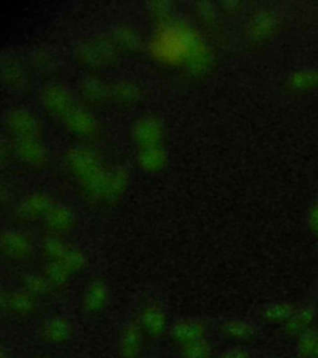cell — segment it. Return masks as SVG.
<instances>
[{
	"label": "cell",
	"instance_id": "cell-1",
	"mask_svg": "<svg viewBox=\"0 0 318 358\" xmlns=\"http://www.w3.org/2000/svg\"><path fill=\"white\" fill-rule=\"evenodd\" d=\"M73 335L75 327L73 321L62 315H56L45 320L40 324L38 332L40 341L46 346L51 347L66 346L73 340Z\"/></svg>",
	"mask_w": 318,
	"mask_h": 358
},
{
	"label": "cell",
	"instance_id": "cell-2",
	"mask_svg": "<svg viewBox=\"0 0 318 358\" xmlns=\"http://www.w3.org/2000/svg\"><path fill=\"white\" fill-rule=\"evenodd\" d=\"M207 324L199 319H180L169 329L171 340L178 347L207 338Z\"/></svg>",
	"mask_w": 318,
	"mask_h": 358
},
{
	"label": "cell",
	"instance_id": "cell-3",
	"mask_svg": "<svg viewBox=\"0 0 318 358\" xmlns=\"http://www.w3.org/2000/svg\"><path fill=\"white\" fill-rule=\"evenodd\" d=\"M145 345V334L136 321H129L123 326L120 340L118 353L121 358H140Z\"/></svg>",
	"mask_w": 318,
	"mask_h": 358
},
{
	"label": "cell",
	"instance_id": "cell-4",
	"mask_svg": "<svg viewBox=\"0 0 318 358\" xmlns=\"http://www.w3.org/2000/svg\"><path fill=\"white\" fill-rule=\"evenodd\" d=\"M137 322L145 337H150L152 340H158L168 330L167 313L157 305H148L142 308Z\"/></svg>",
	"mask_w": 318,
	"mask_h": 358
},
{
	"label": "cell",
	"instance_id": "cell-5",
	"mask_svg": "<svg viewBox=\"0 0 318 358\" xmlns=\"http://www.w3.org/2000/svg\"><path fill=\"white\" fill-rule=\"evenodd\" d=\"M316 319H317V308L313 305L301 306L296 308V311L291 316L290 320L284 324V332L290 338H297L306 331L313 329Z\"/></svg>",
	"mask_w": 318,
	"mask_h": 358
},
{
	"label": "cell",
	"instance_id": "cell-6",
	"mask_svg": "<svg viewBox=\"0 0 318 358\" xmlns=\"http://www.w3.org/2000/svg\"><path fill=\"white\" fill-rule=\"evenodd\" d=\"M9 301V315L13 319L30 320L39 313V303L36 297L31 294L17 292L11 296H8Z\"/></svg>",
	"mask_w": 318,
	"mask_h": 358
},
{
	"label": "cell",
	"instance_id": "cell-7",
	"mask_svg": "<svg viewBox=\"0 0 318 358\" xmlns=\"http://www.w3.org/2000/svg\"><path fill=\"white\" fill-rule=\"evenodd\" d=\"M279 19L274 11L263 9L259 10L250 17L247 24V33L252 39L261 40L270 36L277 28Z\"/></svg>",
	"mask_w": 318,
	"mask_h": 358
},
{
	"label": "cell",
	"instance_id": "cell-8",
	"mask_svg": "<svg viewBox=\"0 0 318 358\" xmlns=\"http://www.w3.org/2000/svg\"><path fill=\"white\" fill-rule=\"evenodd\" d=\"M219 331L225 338L231 341H250L257 335L255 324L240 319L225 320L219 326Z\"/></svg>",
	"mask_w": 318,
	"mask_h": 358
},
{
	"label": "cell",
	"instance_id": "cell-9",
	"mask_svg": "<svg viewBox=\"0 0 318 358\" xmlns=\"http://www.w3.org/2000/svg\"><path fill=\"white\" fill-rule=\"evenodd\" d=\"M108 305V294L101 286L91 287L84 299L81 305V311L89 319H97L102 313H105Z\"/></svg>",
	"mask_w": 318,
	"mask_h": 358
},
{
	"label": "cell",
	"instance_id": "cell-10",
	"mask_svg": "<svg viewBox=\"0 0 318 358\" xmlns=\"http://www.w3.org/2000/svg\"><path fill=\"white\" fill-rule=\"evenodd\" d=\"M296 306L291 302L280 301L268 303L261 311V319L268 324H284L296 311Z\"/></svg>",
	"mask_w": 318,
	"mask_h": 358
},
{
	"label": "cell",
	"instance_id": "cell-11",
	"mask_svg": "<svg viewBox=\"0 0 318 358\" xmlns=\"http://www.w3.org/2000/svg\"><path fill=\"white\" fill-rule=\"evenodd\" d=\"M180 358H212L214 351L207 338H201L185 346L179 347Z\"/></svg>",
	"mask_w": 318,
	"mask_h": 358
},
{
	"label": "cell",
	"instance_id": "cell-12",
	"mask_svg": "<svg viewBox=\"0 0 318 358\" xmlns=\"http://www.w3.org/2000/svg\"><path fill=\"white\" fill-rule=\"evenodd\" d=\"M296 355L298 358H313L318 343V331L310 329L296 338Z\"/></svg>",
	"mask_w": 318,
	"mask_h": 358
},
{
	"label": "cell",
	"instance_id": "cell-13",
	"mask_svg": "<svg viewBox=\"0 0 318 358\" xmlns=\"http://www.w3.org/2000/svg\"><path fill=\"white\" fill-rule=\"evenodd\" d=\"M289 85L295 90L312 89L313 86L318 85V71L312 69L295 71L289 78Z\"/></svg>",
	"mask_w": 318,
	"mask_h": 358
},
{
	"label": "cell",
	"instance_id": "cell-14",
	"mask_svg": "<svg viewBox=\"0 0 318 358\" xmlns=\"http://www.w3.org/2000/svg\"><path fill=\"white\" fill-rule=\"evenodd\" d=\"M218 358H252V355L244 347H231L224 350Z\"/></svg>",
	"mask_w": 318,
	"mask_h": 358
},
{
	"label": "cell",
	"instance_id": "cell-15",
	"mask_svg": "<svg viewBox=\"0 0 318 358\" xmlns=\"http://www.w3.org/2000/svg\"><path fill=\"white\" fill-rule=\"evenodd\" d=\"M308 227L312 233L318 236V201L311 206L308 210Z\"/></svg>",
	"mask_w": 318,
	"mask_h": 358
},
{
	"label": "cell",
	"instance_id": "cell-16",
	"mask_svg": "<svg viewBox=\"0 0 318 358\" xmlns=\"http://www.w3.org/2000/svg\"><path fill=\"white\" fill-rule=\"evenodd\" d=\"M6 317H10V315H9V301H8V296L0 292V321H3Z\"/></svg>",
	"mask_w": 318,
	"mask_h": 358
},
{
	"label": "cell",
	"instance_id": "cell-17",
	"mask_svg": "<svg viewBox=\"0 0 318 358\" xmlns=\"http://www.w3.org/2000/svg\"><path fill=\"white\" fill-rule=\"evenodd\" d=\"M0 358H11L10 355H9V351H8L6 346L1 345V343H0Z\"/></svg>",
	"mask_w": 318,
	"mask_h": 358
},
{
	"label": "cell",
	"instance_id": "cell-18",
	"mask_svg": "<svg viewBox=\"0 0 318 358\" xmlns=\"http://www.w3.org/2000/svg\"><path fill=\"white\" fill-rule=\"evenodd\" d=\"M313 358H318V343L317 347H316V351H315V355H313Z\"/></svg>",
	"mask_w": 318,
	"mask_h": 358
},
{
	"label": "cell",
	"instance_id": "cell-19",
	"mask_svg": "<svg viewBox=\"0 0 318 358\" xmlns=\"http://www.w3.org/2000/svg\"><path fill=\"white\" fill-rule=\"evenodd\" d=\"M38 358H46V357H38Z\"/></svg>",
	"mask_w": 318,
	"mask_h": 358
}]
</instances>
